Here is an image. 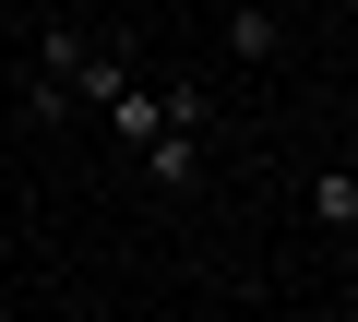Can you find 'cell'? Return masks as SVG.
I'll list each match as a JSON object with an SVG mask.
<instances>
[{
  "instance_id": "277c9868",
  "label": "cell",
  "mask_w": 358,
  "mask_h": 322,
  "mask_svg": "<svg viewBox=\"0 0 358 322\" xmlns=\"http://www.w3.org/2000/svg\"><path fill=\"white\" fill-rule=\"evenodd\" d=\"M96 119H108V131H120V143H131V155H143V143H155V131H167V96H155V84H120V96H108V108H96Z\"/></svg>"
},
{
  "instance_id": "5b68a950",
  "label": "cell",
  "mask_w": 358,
  "mask_h": 322,
  "mask_svg": "<svg viewBox=\"0 0 358 322\" xmlns=\"http://www.w3.org/2000/svg\"><path fill=\"white\" fill-rule=\"evenodd\" d=\"M72 108H84V96H72V84H60V72H36V84H24V131H60V119H72Z\"/></svg>"
},
{
  "instance_id": "7a4b0ae2",
  "label": "cell",
  "mask_w": 358,
  "mask_h": 322,
  "mask_svg": "<svg viewBox=\"0 0 358 322\" xmlns=\"http://www.w3.org/2000/svg\"><path fill=\"white\" fill-rule=\"evenodd\" d=\"M275 48H287V13H275V0H239V13H227V60H239V72H263Z\"/></svg>"
},
{
  "instance_id": "6da1fadb",
  "label": "cell",
  "mask_w": 358,
  "mask_h": 322,
  "mask_svg": "<svg viewBox=\"0 0 358 322\" xmlns=\"http://www.w3.org/2000/svg\"><path fill=\"white\" fill-rule=\"evenodd\" d=\"M143 180H155V191H203V131H179V119H167V131L143 143Z\"/></svg>"
},
{
  "instance_id": "3957f363",
  "label": "cell",
  "mask_w": 358,
  "mask_h": 322,
  "mask_svg": "<svg viewBox=\"0 0 358 322\" xmlns=\"http://www.w3.org/2000/svg\"><path fill=\"white\" fill-rule=\"evenodd\" d=\"M299 203H310V227H322V239H358V168H310V191H299Z\"/></svg>"
}]
</instances>
